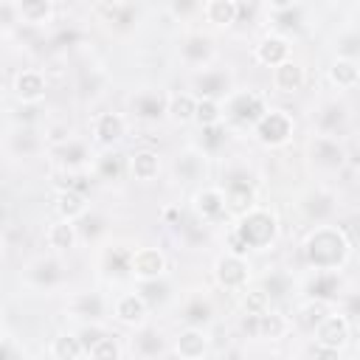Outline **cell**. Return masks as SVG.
<instances>
[{
    "instance_id": "cell-1",
    "label": "cell",
    "mask_w": 360,
    "mask_h": 360,
    "mask_svg": "<svg viewBox=\"0 0 360 360\" xmlns=\"http://www.w3.org/2000/svg\"><path fill=\"white\" fill-rule=\"evenodd\" d=\"M352 250L354 242L346 236V231L329 222H318L301 245L304 264L312 270H343L346 262L352 259Z\"/></svg>"
},
{
    "instance_id": "cell-2",
    "label": "cell",
    "mask_w": 360,
    "mask_h": 360,
    "mask_svg": "<svg viewBox=\"0 0 360 360\" xmlns=\"http://www.w3.org/2000/svg\"><path fill=\"white\" fill-rule=\"evenodd\" d=\"M231 253L248 256V250H270L278 239V219L273 211L253 205L245 214L236 217V225L231 231Z\"/></svg>"
},
{
    "instance_id": "cell-3",
    "label": "cell",
    "mask_w": 360,
    "mask_h": 360,
    "mask_svg": "<svg viewBox=\"0 0 360 360\" xmlns=\"http://www.w3.org/2000/svg\"><path fill=\"white\" fill-rule=\"evenodd\" d=\"M267 107H270L267 98L256 90H231L228 98H222V121L250 129L264 115Z\"/></svg>"
},
{
    "instance_id": "cell-4",
    "label": "cell",
    "mask_w": 360,
    "mask_h": 360,
    "mask_svg": "<svg viewBox=\"0 0 360 360\" xmlns=\"http://www.w3.org/2000/svg\"><path fill=\"white\" fill-rule=\"evenodd\" d=\"M253 129V138L267 146V149H281L292 141L295 135V121L287 110H278V107H267L264 115L250 127Z\"/></svg>"
},
{
    "instance_id": "cell-5",
    "label": "cell",
    "mask_w": 360,
    "mask_h": 360,
    "mask_svg": "<svg viewBox=\"0 0 360 360\" xmlns=\"http://www.w3.org/2000/svg\"><path fill=\"white\" fill-rule=\"evenodd\" d=\"M307 158L318 172H329V174L343 172V166L349 163V152H346L343 141L332 138V135H321V132H315L307 141Z\"/></svg>"
},
{
    "instance_id": "cell-6",
    "label": "cell",
    "mask_w": 360,
    "mask_h": 360,
    "mask_svg": "<svg viewBox=\"0 0 360 360\" xmlns=\"http://www.w3.org/2000/svg\"><path fill=\"white\" fill-rule=\"evenodd\" d=\"M219 188H222V194H225L228 217H239V214H245L248 208L256 205V183H253V180L248 177V172L239 169V166H233V169L225 174V180L219 183Z\"/></svg>"
},
{
    "instance_id": "cell-7",
    "label": "cell",
    "mask_w": 360,
    "mask_h": 360,
    "mask_svg": "<svg viewBox=\"0 0 360 360\" xmlns=\"http://www.w3.org/2000/svg\"><path fill=\"white\" fill-rule=\"evenodd\" d=\"M233 90V76L228 68H217V65H205L197 68V73L191 76V93L197 98H228V93Z\"/></svg>"
},
{
    "instance_id": "cell-8",
    "label": "cell",
    "mask_w": 360,
    "mask_h": 360,
    "mask_svg": "<svg viewBox=\"0 0 360 360\" xmlns=\"http://www.w3.org/2000/svg\"><path fill=\"white\" fill-rule=\"evenodd\" d=\"M242 329H245V335H253L259 340H270L273 343V340H281V338L290 335L292 321L278 309H264L262 315H245Z\"/></svg>"
},
{
    "instance_id": "cell-9",
    "label": "cell",
    "mask_w": 360,
    "mask_h": 360,
    "mask_svg": "<svg viewBox=\"0 0 360 360\" xmlns=\"http://www.w3.org/2000/svg\"><path fill=\"white\" fill-rule=\"evenodd\" d=\"M214 281L222 287V290H231V292H239L242 287H248L250 281V262L248 256H239V253H222L217 262H214Z\"/></svg>"
},
{
    "instance_id": "cell-10",
    "label": "cell",
    "mask_w": 360,
    "mask_h": 360,
    "mask_svg": "<svg viewBox=\"0 0 360 360\" xmlns=\"http://www.w3.org/2000/svg\"><path fill=\"white\" fill-rule=\"evenodd\" d=\"M309 335H312L315 343L340 352V349L352 340V318H349L346 312H340V309H332Z\"/></svg>"
},
{
    "instance_id": "cell-11",
    "label": "cell",
    "mask_w": 360,
    "mask_h": 360,
    "mask_svg": "<svg viewBox=\"0 0 360 360\" xmlns=\"http://www.w3.org/2000/svg\"><path fill=\"white\" fill-rule=\"evenodd\" d=\"M166 101L169 93L160 87H141L129 96V112L132 118L143 121V124H155L160 118H166Z\"/></svg>"
},
{
    "instance_id": "cell-12",
    "label": "cell",
    "mask_w": 360,
    "mask_h": 360,
    "mask_svg": "<svg viewBox=\"0 0 360 360\" xmlns=\"http://www.w3.org/2000/svg\"><path fill=\"white\" fill-rule=\"evenodd\" d=\"M127 135V115L115 110H101L90 118V141L101 146H115Z\"/></svg>"
},
{
    "instance_id": "cell-13",
    "label": "cell",
    "mask_w": 360,
    "mask_h": 360,
    "mask_svg": "<svg viewBox=\"0 0 360 360\" xmlns=\"http://www.w3.org/2000/svg\"><path fill=\"white\" fill-rule=\"evenodd\" d=\"M51 158L56 160V166L62 172H84L90 166L93 152H90L87 141H82L79 135H70L59 143H51Z\"/></svg>"
},
{
    "instance_id": "cell-14",
    "label": "cell",
    "mask_w": 360,
    "mask_h": 360,
    "mask_svg": "<svg viewBox=\"0 0 360 360\" xmlns=\"http://www.w3.org/2000/svg\"><path fill=\"white\" fill-rule=\"evenodd\" d=\"M169 270V259L160 248H132L129 253V276L135 281L160 278Z\"/></svg>"
},
{
    "instance_id": "cell-15",
    "label": "cell",
    "mask_w": 360,
    "mask_h": 360,
    "mask_svg": "<svg viewBox=\"0 0 360 360\" xmlns=\"http://www.w3.org/2000/svg\"><path fill=\"white\" fill-rule=\"evenodd\" d=\"M96 17L115 34H129L135 28V6L129 0H98L96 3Z\"/></svg>"
},
{
    "instance_id": "cell-16",
    "label": "cell",
    "mask_w": 360,
    "mask_h": 360,
    "mask_svg": "<svg viewBox=\"0 0 360 360\" xmlns=\"http://www.w3.org/2000/svg\"><path fill=\"white\" fill-rule=\"evenodd\" d=\"M214 39L208 37V34H202V31H191V34H186L183 39H180V45H177V56H180V62L183 65H188V68H205V65H211V59H214Z\"/></svg>"
},
{
    "instance_id": "cell-17",
    "label": "cell",
    "mask_w": 360,
    "mask_h": 360,
    "mask_svg": "<svg viewBox=\"0 0 360 360\" xmlns=\"http://www.w3.org/2000/svg\"><path fill=\"white\" fill-rule=\"evenodd\" d=\"M312 124H315V132H321V135L343 138V132L349 127V107L343 101H338V98H329L315 110Z\"/></svg>"
},
{
    "instance_id": "cell-18",
    "label": "cell",
    "mask_w": 360,
    "mask_h": 360,
    "mask_svg": "<svg viewBox=\"0 0 360 360\" xmlns=\"http://www.w3.org/2000/svg\"><path fill=\"white\" fill-rule=\"evenodd\" d=\"M90 177L101 180V183H115L127 174V158L115 149V146H101V152H96L90 158Z\"/></svg>"
},
{
    "instance_id": "cell-19",
    "label": "cell",
    "mask_w": 360,
    "mask_h": 360,
    "mask_svg": "<svg viewBox=\"0 0 360 360\" xmlns=\"http://www.w3.org/2000/svg\"><path fill=\"white\" fill-rule=\"evenodd\" d=\"M191 205H194L197 219H202V225H214L222 217H228L225 194H222L219 186H202V188H197L194 197H191Z\"/></svg>"
},
{
    "instance_id": "cell-20",
    "label": "cell",
    "mask_w": 360,
    "mask_h": 360,
    "mask_svg": "<svg viewBox=\"0 0 360 360\" xmlns=\"http://www.w3.org/2000/svg\"><path fill=\"white\" fill-rule=\"evenodd\" d=\"M14 98L20 104H39L45 96H48V79L42 70L37 68H22L17 76H14Z\"/></svg>"
},
{
    "instance_id": "cell-21",
    "label": "cell",
    "mask_w": 360,
    "mask_h": 360,
    "mask_svg": "<svg viewBox=\"0 0 360 360\" xmlns=\"http://www.w3.org/2000/svg\"><path fill=\"white\" fill-rule=\"evenodd\" d=\"M211 335L205 326H183L174 335V354L186 360H200L211 352Z\"/></svg>"
},
{
    "instance_id": "cell-22",
    "label": "cell",
    "mask_w": 360,
    "mask_h": 360,
    "mask_svg": "<svg viewBox=\"0 0 360 360\" xmlns=\"http://www.w3.org/2000/svg\"><path fill=\"white\" fill-rule=\"evenodd\" d=\"M149 309H152V307L141 298L138 290L121 292V295L112 301V318H115L118 323H124V326H132V329L149 321Z\"/></svg>"
},
{
    "instance_id": "cell-23",
    "label": "cell",
    "mask_w": 360,
    "mask_h": 360,
    "mask_svg": "<svg viewBox=\"0 0 360 360\" xmlns=\"http://www.w3.org/2000/svg\"><path fill=\"white\" fill-rule=\"evenodd\" d=\"M292 56V45L284 34H264L256 45H253V59L264 68H276L278 62Z\"/></svg>"
},
{
    "instance_id": "cell-24",
    "label": "cell",
    "mask_w": 360,
    "mask_h": 360,
    "mask_svg": "<svg viewBox=\"0 0 360 360\" xmlns=\"http://www.w3.org/2000/svg\"><path fill=\"white\" fill-rule=\"evenodd\" d=\"M270 82H273V87H276L278 93L292 96V93L304 90V84H307V70H304L301 62H295V59L290 56V59H284V62H278V65L273 68Z\"/></svg>"
},
{
    "instance_id": "cell-25",
    "label": "cell",
    "mask_w": 360,
    "mask_h": 360,
    "mask_svg": "<svg viewBox=\"0 0 360 360\" xmlns=\"http://www.w3.org/2000/svg\"><path fill=\"white\" fill-rule=\"evenodd\" d=\"M127 174L135 183H152L160 174V155H158V149H152V146L135 149L127 158Z\"/></svg>"
},
{
    "instance_id": "cell-26",
    "label": "cell",
    "mask_w": 360,
    "mask_h": 360,
    "mask_svg": "<svg viewBox=\"0 0 360 360\" xmlns=\"http://www.w3.org/2000/svg\"><path fill=\"white\" fill-rule=\"evenodd\" d=\"M343 281H340V270H312V276L304 281V295L309 298H323L332 301L340 295Z\"/></svg>"
},
{
    "instance_id": "cell-27",
    "label": "cell",
    "mask_w": 360,
    "mask_h": 360,
    "mask_svg": "<svg viewBox=\"0 0 360 360\" xmlns=\"http://www.w3.org/2000/svg\"><path fill=\"white\" fill-rule=\"evenodd\" d=\"M87 208H90V205H87L84 191H76V188H70V186H62V188L53 194V211H56L59 219L76 222Z\"/></svg>"
},
{
    "instance_id": "cell-28",
    "label": "cell",
    "mask_w": 360,
    "mask_h": 360,
    "mask_svg": "<svg viewBox=\"0 0 360 360\" xmlns=\"http://www.w3.org/2000/svg\"><path fill=\"white\" fill-rule=\"evenodd\" d=\"M335 202H338V197L329 188H315L301 200V208H304V217L318 225V222H326L335 214Z\"/></svg>"
},
{
    "instance_id": "cell-29",
    "label": "cell",
    "mask_w": 360,
    "mask_h": 360,
    "mask_svg": "<svg viewBox=\"0 0 360 360\" xmlns=\"http://www.w3.org/2000/svg\"><path fill=\"white\" fill-rule=\"evenodd\" d=\"M45 239H48V248L53 253H70L76 245H79V231H76V222L70 219H59L48 225L45 231Z\"/></svg>"
},
{
    "instance_id": "cell-30",
    "label": "cell",
    "mask_w": 360,
    "mask_h": 360,
    "mask_svg": "<svg viewBox=\"0 0 360 360\" xmlns=\"http://www.w3.org/2000/svg\"><path fill=\"white\" fill-rule=\"evenodd\" d=\"M332 312V301H323V298H304L301 304H298V309H295V318H292V323L298 326V329H304V332H312L326 315Z\"/></svg>"
},
{
    "instance_id": "cell-31",
    "label": "cell",
    "mask_w": 360,
    "mask_h": 360,
    "mask_svg": "<svg viewBox=\"0 0 360 360\" xmlns=\"http://www.w3.org/2000/svg\"><path fill=\"white\" fill-rule=\"evenodd\" d=\"M25 278H28L34 287L48 290V287H53V284L62 281V264H59L53 256H42V259H37V262L28 264Z\"/></svg>"
},
{
    "instance_id": "cell-32",
    "label": "cell",
    "mask_w": 360,
    "mask_h": 360,
    "mask_svg": "<svg viewBox=\"0 0 360 360\" xmlns=\"http://www.w3.org/2000/svg\"><path fill=\"white\" fill-rule=\"evenodd\" d=\"M326 76H329V84H332V87H338V90H354V87L360 84V65H357V59L338 56V59L329 65Z\"/></svg>"
},
{
    "instance_id": "cell-33",
    "label": "cell",
    "mask_w": 360,
    "mask_h": 360,
    "mask_svg": "<svg viewBox=\"0 0 360 360\" xmlns=\"http://www.w3.org/2000/svg\"><path fill=\"white\" fill-rule=\"evenodd\" d=\"M132 352L141 357H158V354H166V340L155 326L141 323L135 326V335H132Z\"/></svg>"
},
{
    "instance_id": "cell-34",
    "label": "cell",
    "mask_w": 360,
    "mask_h": 360,
    "mask_svg": "<svg viewBox=\"0 0 360 360\" xmlns=\"http://www.w3.org/2000/svg\"><path fill=\"white\" fill-rule=\"evenodd\" d=\"M183 326H211L214 323V304L205 295H191L180 309Z\"/></svg>"
},
{
    "instance_id": "cell-35",
    "label": "cell",
    "mask_w": 360,
    "mask_h": 360,
    "mask_svg": "<svg viewBox=\"0 0 360 360\" xmlns=\"http://www.w3.org/2000/svg\"><path fill=\"white\" fill-rule=\"evenodd\" d=\"M205 152L200 146H191L186 149L183 155H177L174 160V172L183 183H194V180H202V172H205Z\"/></svg>"
},
{
    "instance_id": "cell-36",
    "label": "cell",
    "mask_w": 360,
    "mask_h": 360,
    "mask_svg": "<svg viewBox=\"0 0 360 360\" xmlns=\"http://www.w3.org/2000/svg\"><path fill=\"white\" fill-rule=\"evenodd\" d=\"M8 143H11V152H14L17 158H34V155L42 149L39 132H37L34 127H28V124H17V127L11 129V135H8Z\"/></svg>"
},
{
    "instance_id": "cell-37",
    "label": "cell",
    "mask_w": 360,
    "mask_h": 360,
    "mask_svg": "<svg viewBox=\"0 0 360 360\" xmlns=\"http://www.w3.org/2000/svg\"><path fill=\"white\" fill-rule=\"evenodd\" d=\"M236 11H239V3L236 0H205L202 3V17L214 28H231V25H236Z\"/></svg>"
},
{
    "instance_id": "cell-38",
    "label": "cell",
    "mask_w": 360,
    "mask_h": 360,
    "mask_svg": "<svg viewBox=\"0 0 360 360\" xmlns=\"http://www.w3.org/2000/svg\"><path fill=\"white\" fill-rule=\"evenodd\" d=\"M22 25L31 28H42L51 17H53V0H14Z\"/></svg>"
},
{
    "instance_id": "cell-39",
    "label": "cell",
    "mask_w": 360,
    "mask_h": 360,
    "mask_svg": "<svg viewBox=\"0 0 360 360\" xmlns=\"http://www.w3.org/2000/svg\"><path fill=\"white\" fill-rule=\"evenodd\" d=\"M70 315L87 321H98L104 315V298L98 292H76L70 298Z\"/></svg>"
},
{
    "instance_id": "cell-40",
    "label": "cell",
    "mask_w": 360,
    "mask_h": 360,
    "mask_svg": "<svg viewBox=\"0 0 360 360\" xmlns=\"http://www.w3.org/2000/svg\"><path fill=\"white\" fill-rule=\"evenodd\" d=\"M194 104H197L194 93H169L166 118L174 124H191L194 121Z\"/></svg>"
},
{
    "instance_id": "cell-41",
    "label": "cell",
    "mask_w": 360,
    "mask_h": 360,
    "mask_svg": "<svg viewBox=\"0 0 360 360\" xmlns=\"http://www.w3.org/2000/svg\"><path fill=\"white\" fill-rule=\"evenodd\" d=\"M239 292H242L239 307H242L245 315H262L264 309H270V301L273 298L264 292V287H242Z\"/></svg>"
},
{
    "instance_id": "cell-42",
    "label": "cell",
    "mask_w": 360,
    "mask_h": 360,
    "mask_svg": "<svg viewBox=\"0 0 360 360\" xmlns=\"http://www.w3.org/2000/svg\"><path fill=\"white\" fill-rule=\"evenodd\" d=\"M200 149L205 152V155H214V152H219L222 146H225V141H228V124L225 121H219V124H211V127H200Z\"/></svg>"
},
{
    "instance_id": "cell-43",
    "label": "cell",
    "mask_w": 360,
    "mask_h": 360,
    "mask_svg": "<svg viewBox=\"0 0 360 360\" xmlns=\"http://www.w3.org/2000/svg\"><path fill=\"white\" fill-rule=\"evenodd\" d=\"M222 121V101L217 98H197L194 104V124L197 127H211Z\"/></svg>"
},
{
    "instance_id": "cell-44",
    "label": "cell",
    "mask_w": 360,
    "mask_h": 360,
    "mask_svg": "<svg viewBox=\"0 0 360 360\" xmlns=\"http://www.w3.org/2000/svg\"><path fill=\"white\" fill-rule=\"evenodd\" d=\"M51 354L56 360H79V357H84V349L76 335H59L51 343Z\"/></svg>"
},
{
    "instance_id": "cell-45",
    "label": "cell",
    "mask_w": 360,
    "mask_h": 360,
    "mask_svg": "<svg viewBox=\"0 0 360 360\" xmlns=\"http://www.w3.org/2000/svg\"><path fill=\"white\" fill-rule=\"evenodd\" d=\"M135 290L141 292V298L149 304V307H158L169 298V287L163 284V276L160 278H146V281H135Z\"/></svg>"
},
{
    "instance_id": "cell-46",
    "label": "cell",
    "mask_w": 360,
    "mask_h": 360,
    "mask_svg": "<svg viewBox=\"0 0 360 360\" xmlns=\"http://www.w3.org/2000/svg\"><path fill=\"white\" fill-rule=\"evenodd\" d=\"M129 253L132 250H127L121 245H112L104 253V270L112 273V276H129Z\"/></svg>"
},
{
    "instance_id": "cell-47",
    "label": "cell",
    "mask_w": 360,
    "mask_h": 360,
    "mask_svg": "<svg viewBox=\"0 0 360 360\" xmlns=\"http://www.w3.org/2000/svg\"><path fill=\"white\" fill-rule=\"evenodd\" d=\"M22 25L17 3L14 0H0V34H14Z\"/></svg>"
},
{
    "instance_id": "cell-48",
    "label": "cell",
    "mask_w": 360,
    "mask_h": 360,
    "mask_svg": "<svg viewBox=\"0 0 360 360\" xmlns=\"http://www.w3.org/2000/svg\"><path fill=\"white\" fill-rule=\"evenodd\" d=\"M90 357H96V360H101V357H121L124 354V349L118 346V340H115V335H104L101 340H96L93 346H90V352H87Z\"/></svg>"
},
{
    "instance_id": "cell-49",
    "label": "cell",
    "mask_w": 360,
    "mask_h": 360,
    "mask_svg": "<svg viewBox=\"0 0 360 360\" xmlns=\"http://www.w3.org/2000/svg\"><path fill=\"white\" fill-rule=\"evenodd\" d=\"M169 3V14L174 20H191L202 11V0H166Z\"/></svg>"
},
{
    "instance_id": "cell-50",
    "label": "cell",
    "mask_w": 360,
    "mask_h": 360,
    "mask_svg": "<svg viewBox=\"0 0 360 360\" xmlns=\"http://www.w3.org/2000/svg\"><path fill=\"white\" fill-rule=\"evenodd\" d=\"M273 22H276L278 34H284V31H298V28H301V14H298L295 6H292V8H284V11H273Z\"/></svg>"
},
{
    "instance_id": "cell-51",
    "label": "cell",
    "mask_w": 360,
    "mask_h": 360,
    "mask_svg": "<svg viewBox=\"0 0 360 360\" xmlns=\"http://www.w3.org/2000/svg\"><path fill=\"white\" fill-rule=\"evenodd\" d=\"M357 42H360V39H357V34H354V31H349V34H346V37L338 42V45H340V48H338V56L357 59Z\"/></svg>"
},
{
    "instance_id": "cell-52",
    "label": "cell",
    "mask_w": 360,
    "mask_h": 360,
    "mask_svg": "<svg viewBox=\"0 0 360 360\" xmlns=\"http://www.w3.org/2000/svg\"><path fill=\"white\" fill-rule=\"evenodd\" d=\"M264 292L270 295V298H278V295H284L287 292V276H270V278H264Z\"/></svg>"
},
{
    "instance_id": "cell-53",
    "label": "cell",
    "mask_w": 360,
    "mask_h": 360,
    "mask_svg": "<svg viewBox=\"0 0 360 360\" xmlns=\"http://www.w3.org/2000/svg\"><path fill=\"white\" fill-rule=\"evenodd\" d=\"M301 354H304V357H323V360H335L340 352H335V349H326V346H321V343H315V340H312V343H309V346H307Z\"/></svg>"
},
{
    "instance_id": "cell-54",
    "label": "cell",
    "mask_w": 360,
    "mask_h": 360,
    "mask_svg": "<svg viewBox=\"0 0 360 360\" xmlns=\"http://www.w3.org/2000/svg\"><path fill=\"white\" fill-rule=\"evenodd\" d=\"M270 11H284V8H292L298 0H264Z\"/></svg>"
},
{
    "instance_id": "cell-55",
    "label": "cell",
    "mask_w": 360,
    "mask_h": 360,
    "mask_svg": "<svg viewBox=\"0 0 360 360\" xmlns=\"http://www.w3.org/2000/svg\"><path fill=\"white\" fill-rule=\"evenodd\" d=\"M163 217L169 219V225H180V208H174V205H169V208L163 211Z\"/></svg>"
},
{
    "instance_id": "cell-56",
    "label": "cell",
    "mask_w": 360,
    "mask_h": 360,
    "mask_svg": "<svg viewBox=\"0 0 360 360\" xmlns=\"http://www.w3.org/2000/svg\"><path fill=\"white\" fill-rule=\"evenodd\" d=\"M11 354H17V349H11V346L0 343V357H11Z\"/></svg>"
},
{
    "instance_id": "cell-57",
    "label": "cell",
    "mask_w": 360,
    "mask_h": 360,
    "mask_svg": "<svg viewBox=\"0 0 360 360\" xmlns=\"http://www.w3.org/2000/svg\"><path fill=\"white\" fill-rule=\"evenodd\" d=\"M146 3H152V0H146Z\"/></svg>"
}]
</instances>
